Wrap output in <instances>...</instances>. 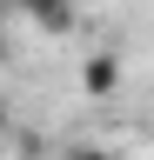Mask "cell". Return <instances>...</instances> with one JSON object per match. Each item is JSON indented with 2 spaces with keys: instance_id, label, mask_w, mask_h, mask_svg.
<instances>
[{
  "instance_id": "obj_1",
  "label": "cell",
  "mask_w": 154,
  "mask_h": 160,
  "mask_svg": "<svg viewBox=\"0 0 154 160\" xmlns=\"http://www.w3.org/2000/svg\"><path fill=\"white\" fill-rule=\"evenodd\" d=\"M34 27H47V33H67L74 27V0H13Z\"/></svg>"
},
{
  "instance_id": "obj_2",
  "label": "cell",
  "mask_w": 154,
  "mask_h": 160,
  "mask_svg": "<svg viewBox=\"0 0 154 160\" xmlns=\"http://www.w3.org/2000/svg\"><path fill=\"white\" fill-rule=\"evenodd\" d=\"M81 87H87L94 100H107L114 87H121V60H114V53H94L87 67H81Z\"/></svg>"
},
{
  "instance_id": "obj_3",
  "label": "cell",
  "mask_w": 154,
  "mask_h": 160,
  "mask_svg": "<svg viewBox=\"0 0 154 160\" xmlns=\"http://www.w3.org/2000/svg\"><path fill=\"white\" fill-rule=\"evenodd\" d=\"M61 160H121V153H114V147H67Z\"/></svg>"
},
{
  "instance_id": "obj_4",
  "label": "cell",
  "mask_w": 154,
  "mask_h": 160,
  "mask_svg": "<svg viewBox=\"0 0 154 160\" xmlns=\"http://www.w3.org/2000/svg\"><path fill=\"white\" fill-rule=\"evenodd\" d=\"M0 60H7V33H0Z\"/></svg>"
}]
</instances>
